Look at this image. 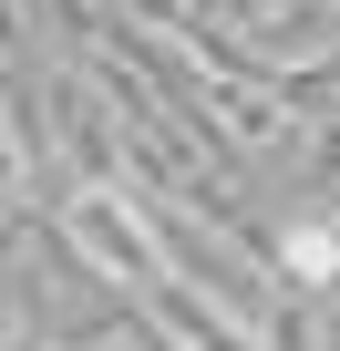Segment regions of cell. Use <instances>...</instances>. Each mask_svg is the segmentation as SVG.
Wrapping results in <instances>:
<instances>
[{
  "instance_id": "6da1fadb",
  "label": "cell",
  "mask_w": 340,
  "mask_h": 351,
  "mask_svg": "<svg viewBox=\"0 0 340 351\" xmlns=\"http://www.w3.org/2000/svg\"><path fill=\"white\" fill-rule=\"evenodd\" d=\"M289 269H299V279H330V269H340V238H330V228H289Z\"/></svg>"
}]
</instances>
